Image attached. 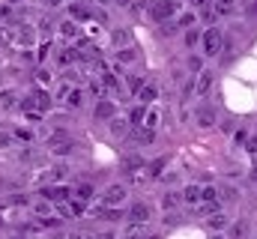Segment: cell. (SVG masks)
<instances>
[{
  "label": "cell",
  "instance_id": "7dc6e473",
  "mask_svg": "<svg viewBox=\"0 0 257 239\" xmlns=\"http://www.w3.org/2000/svg\"><path fill=\"white\" fill-rule=\"evenodd\" d=\"M42 3H48V6H57V3H60V0H42Z\"/></svg>",
  "mask_w": 257,
  "mask_h": 239
},
{
  "label": "cell",
  "instance_id": "9c48e42d",
  "mask_svg": "<svg viewBox=\"0 0 257 239\" xmlns=\"http://www.w3.org/2000/svg\"><path fill=\"white\" fill-rule=\"evenodd\" d=\"M114 111H117V108H114V102H108V99H99L93 114H96V120H114Z\"/></svg>",
  "mask_w": 257,
  "mask_h": 239
},
{
  "label": "cell",
  "instance_id": "6da1fadb",
  "mask_svg": "<svg viewBox=\"0 0 257 239\" xmlns=\"http://www.w3.org/2000/svg\"><path fill=\"white\" fill-rule=\"evenodd\" d=\"M180 15V6L177 0H150V18L159 21V24H168Z\"/></svg>",
  "mask_w": 257,
  "mask_h": 239
},
{
  "label": "cell",
  "instance_id": "5bb4252c",
  "mask_svg": "<svg viewBox=\"0 0 257 239\" xmlns=\"http://www.w3.org/2000/svg\"><path fill=\"white\" fill-rule=\"evenodd\" d=\"M245 236H248V221H242V218L233 221L230 224V239H245Z\"/></svg>",
  "mask_w": 257,
  "mask_h": 239
},
{
  "label": "cell",
  "instance_id": "bcb514c9",
  "mask_svg": "<svg viewBox=\"0 0 257 239\" xmlns=\"http://www.w3.org/2000/svg\"><path fill=\"white\" fill-rule=\"evenodd\" d=\"M66 239H84V236H81V233H69Z\"/></svg>",
  "mask_w": 257,
  "mask_h": 239
},
{
  "label": "cell",
  "instance_id": "f6af8a7d",
  "mask_svg": "<svg viewBox=\"0 0 257 239\" xmlns=\"http://www.w3.org/2000/svg\"><path fill=\"white\" fill-rule=\"evenodd\" d=\"M114 3H117V6H128V3H132V0H114Z\"/></svg>",
  "mask_w": 257,
  "mask_h": 239
},
{
  "label": "cell",
  "instance_id": "277c9868",
  "mask_svg": "<svg viewBox=\"0 0 257 239\" xmlns=\"http://www.w3.org/2000/svg\"><path fill=\"white\" fill-rule=\"evenodd\" d=\"M48 150H51L54 156H69V153L75 150V144L66 138V132H57L54 138H48Z\"/></svg>",
  "mask_w": 257,
  "mask_h": 239
},
{
  "label": "cell",
  "instance_id": "e575fe53",
  "mask_svg": "<svg viewBox=\"0 0 257 239\" xmlns=\"http://www.w3.org/2000/svg\"><path fill=\"white\" fill-rule=\"evenodd\" d=\"M0 105H3V108H12V105H15V96H12V93H0Z\"/></svg>",
  "mask_w": 257,
  "mask_h": 239
},
{
  "label": "cell",
  "instance_id": "7a4b0ae2",
  "mask_svg": "<svg viewBox=\"0 0 257 239\" xmlns=\"http://www.w3.org/2000/svg\"><path fill=\"white\" fill-rule=\"evenodd\" d=\"M200 45H203V54H206V57H218L221 48H224V33H221L218 27H209V30H203Z\"/></svg>",
  "mask_w": 257,
  "mask_h": 239
},
{
  "label": "cell",
  "instance_id": "8d00e7d4",
  "mask_svg": "<svg viewBox=\"0 0 257 239\" xmlns=\"http://www.w3.org/2000/svg\"><path fill=\"white\" fill-rule=\"evenodd\" d=\"M192 3H194V9L200 12V9H209V6H212L215 0H192Z\"/></svg>",
  "mask_w": 257,
  "mask_h": 239
},
{
  "label": "cell",
  "instance_id": "4fadbf2b",
  "mask_svg": "<svg viewBox=\"0 0 257 239\" xmlns=\"http://www.w3.org/2000/svg\"><path fill=\"white\" fill-rule=\"evenodd\" d=\"M197 126H203V129L215 126V111H212V108H200V111H197Z\"/></svg>",
  "mask_w": 257,
  "mask_h": 239
},
{
  "label": "cell",
  "instance_id": "ee69618b",
  "mask_svg": "<svg viewBox=\"0 0 257 239\" xmlns=\"http://www.w3.org/2000/svg\"><path fill=\"white\" fill-rule=\"evenodd\" d=\"M9 18V6H0V21H6Z\"/></svg>",
  "mask_w": 257,
  "mask_h": 239
},
{
  "label": "cell",
  "instance_id": "d590c367",
  "mask_svg": "<svg viewBox=\"0 0 257 239\" xmlns=\"http://www.w3.org/2000/svg\"><path fill=\"white\" fill-rule=\"evenodd\" d=\"M9 42H12V30L0 27V45H9Z\"/></svg>",
  "mask_w": 257,
  "mask_h": 239
},
{
  "label": "cell",
  "instance_id": "f907efd6",
  "mask_svg": "<svg viewBox=\"0 0 257 239\" xmlns=\"http://www.w3.org/2000/svg\"><path fill=\"white\" fill-rule=\"evenodd\" d=\"M254 177H257V168H254Z\"/></svg>",
  "mask_w": 257,
  "mask_h": 239
},
{
  "label": "cell",
  "instance_id": "ab89813d",
  "mask_svg": "<svg viewBox=\"0 0 257 239\" xmlns=\"http://www.w3.org/2000/svg\"><path fill=\"white\" fill-rule=\"evenodd\" d=\"M156 123H159V114H156V111H150V114H147V129H153Z\"/></svg>",
  "mask_w": 257,
  "mask_h": 239
},
{
  "label": "cell",
  "instance_id": "f5cc1de1",
  "mask_svg": "<svg viewBox=\"0 0 257 239\" xmlns=\"http://www.w3.org/2000/svg\"><path fill=\"white\" fill-rule=\"evenodd\" d=\"M81 3H87V0H81Z\"/></svg>",
  "mask_w": 257,
  "mask_h": 239
},
{
  "label": "cell",
  "instance_id": "603a6c76",
  "mask_svg": "<svg viewBox=\"0 0 257 239\" xmlns=\"http://www.w3.org/2000/svg\"><path fill=\"white\" fill-rule=\"evenodd\" d=\"M138 60V51L135 48H120L117 51V63H135Z\"/></svg>",
  "mask_w": 257,
  "mask_h": 239
},
{
  "label": "cell",
  "instance_id": "f546056e",
  "mask_svg": "<svg viewBox=\"0 0 257 239\" xmlns=\"http://www.w3.org/2000/svg\"><path fill=\"white\" fill-rule=\"evenodd\" d=\"M203 200H206V203H218V188L203 185Z\"/></svg>",
  "mask_w": 257,
  "mask_h": 239
},
{
  "label": "cell",
  "instance_id": "7bdbcfd3",
  "mask_svg": "<svg viewBox=\"0 0 257 239\" xmlns=\"http://www.w3.org/2000/svg\"><path fill=\"white\" fill-rule=\"evenodd\" d=\"M36 212H39V215H48V212H51V206H48V203H39V206H36Z\"/></svg>",
  "mask_w": 257,
  "mask_h": 239
},
{
  "label": "cell",
  "instance_id": "d4e9b609",
  "mask_svg": "<svg viewBox=\"0 0 257 239\" xmlns=\"http://www.w3.org/2000/svg\"><path fill=\"white\" fill-rule=\"evenodd\" d=\"M200 39H203V33H200V30H194V27H189V30H186V36H183V42H186L189 48H192V45H197Z\"/></svg>",
  "mask_w": 257,
  "mask_h": 239
},
{
  "label": "cell",
  "instance_id": "836d02e7",
  "mask_svg": "<svg viewBox=\"0 0 257 239\" xmlns=\"http://www.w3.org/2000/svg\"><path fill=\"white\" fill-rule=\"evenodd\" d=\"M15 138L27 144V141H33V132H30V129H15Z\"/></svg>",
  "mask_w": 257,
  "mask_h": 239
},
{
  "label": "cell",
  "instance_id": "816d5d0a",
  "mask_svg": "<svg viewBox=\"0 0 257 239\" xmlns=\"http://www.w3.org/2000/svg\"><path fill=\"white\" fill-rule=\"evenodd\" d=\"M0 224H3V218H0Z\"/></svg>",
  "mask_w": 257,
  "mask_h": 239
},
{
  "label": "cell",
  "instance_id": "9a60e30c",
  "mask_svg": "<svg viewBox=\"0 0 257 239\" xmlns=\"http://www.w3.org/2000/svg\"><path fill=\"white\" fill-rule=\"evenodd\" d=\"M147 114H150V111H147L144 105H135V108L128 111V123H132V126H141V123H144V117H147Z\"/></svg>",
  "mask_w": 257,
  "mask_h": 239
},
{
  "label": "cell",
  "instance_id": "44dd1931",
  "mask_svg": "<svg viewBox=\"0 0 257 239\" xmlns=\"http://www.w3.org/2000/svg\"><path fill=\"white\" fill-rule=\"evenodd\" d=\"M128 126H132V123H126V120H111V135L123 138V135L128 132Z\"/></svg>",
  "mask_w": 257,
  "mask_h": 239
},
{
  "label": "cell",
  "instance_id": "cb8c5ba5",
  "mask_svg": "<svg viewBox=\"0 0 257 239\" xmlns=\"http://www.w3.org/2000/svg\"><path fill=\"white\" fill-rule=\"evenodd\" d=\"M156 96H159V90L156 87H141V93H138V99L147 105V102H156Z\"/></svg>",
  "mask_w": 257,
  "mask_h": 239
},
{
  "label": "cell",
  "instance_id": "c3c4849f",
  "mask_svg": "<svg viewBox=\"0 0 257 239\" xmlns=\"http://www.w3.org/2000/svg\"><path fill=\"white\" fill-rule=\"evenodd\" d=\"M123 239H138V236H123Z\"/></svg>",
  "mask_w": 257,
  "mask_h": 239
},
{
  "label": "cell",
  "instance_id": "2e32d148",
  "mask_svg": "<svg viewBox=\"0 0 257 239\" xmlns=\"http://www.w3.org/2000/svg\"><path fill=\"white\" fill-rule=\"evenodd\" d=\"M180 200H183V194H177V191H168V194L162 197V206H165V209H177V206H180Z\"/></svg>",
  "mask_w": 257,
  "mask_h": 239
},
{
  "label": "cell",
  "instance_id": "3957f363",
  "mask_svg": "<svg viewBox=\"0 0 257 239\" xmlns=\"http://www.w3.org/2000/svg\"><path fill=\"white\" fill-rule=\"evenodd\" d=\"M69 18H72V21H90V18L105 21V12H102V9H90L87 3L75 0V3H69Z\"/></svg>",
  "mask_w": 257,
  "mask_h": 239
},
{
  "label": "cell",
  "instance_id": "83f0119b",
  "mask_svg": "<svg viewBox=\"0 0 257 239\" xmlns=\"http://www.w3.org/2000/svg\"><path fill=\"white\" fill-rule=\"evenodd\" d=\"M81 102H84V93H81V90H72V93H69V99H66V105H69V108H81Z\"/></svg>",
  "mask_w": 257,
  "mask_h": 239
},
{
  "label": "cell",
  "instance_id": "484cf974",
  "mask_svg": "<svg viewBox=\"0 0 257 239\" xmlns=\"http://www.w3.org/2000/svg\"><path fill=\"white\" fill-rule=\"evenodd\" d=\"M114 45H117V51L128 48V30H114Z\"/></svg>",
  "mask_w": 257,
  "mask_h": 239
},
{
  "label": "cell",
  "instance_id": "d6986e66",
  "mask_svg": "<svg viewBox=\"0 0 257 239\" xmlns=\"http://www.w3.org/2000/svg\"><path fill=\"white\" fill-rule=\"evenodd\" d=\"M135 141H138V144H153V141H156V132H153V129H138V132H135Z\"/></svg>",
  "mask_w": 257,
  "mask_h": 239
},
{
  "label": "cell",
  "instance_id": "4316f807",
  "mask_svg": "<svg viewBox=\"0 0 257 239\" xmlns=\"http://www.w3.org/2000/svg\"><path fill=\"white\" fill-rule=\"evenodd\" d=\"M33 96H36V102H39V108H42V111H48V108H51V96H48L45 90H36Z\"/></svg>",
  "mask_w": 257,
  "mask_h": 239
},
{
  "label": "cell",
  "instance_id": "f1b7e54d",
  "mask_svg": "<svg viewBox=\"0 0 257 239\" xmlns=\"http://www.w3.org/2000/svg\"><path fill=\"white\" fill-rule=\"evenodd\" d=\"M105 90H108L105 81H93V84H90V93H93L96 99H105Z\"/></svg>",
  "mask_w": 257,
  "mask_h": 239
},
{
  "label": "cell",
  "instance_id": "74e56055",
  "mask_svg": "<svg viewBox=\"0 0 257 239\" xmlns=\"http://www.w3.org/2000/svg\"><path fill=\"white\" fill-rule=\"evenodd\" d=\"M36 81H39V84H48V81H51V75H48L45 69H39V72H36Z\"/></svg>",
  "mask_w": 257,
  "mask_h": 239
},
{
  "label": "cell",
  "instance_id": "d6a6232c",
  "mask_svg": "<svg viewBox=\"0 0 257 239\" xmlns=\"http://www.w3.org/2000/svg\"><path fill=\"white\" fill-rule=\"evenodd\" d=\"M218 194H221V200H236V188H230V185L218 188Z\"/></svg>",
  "mask_w": 257,
  "mask_h": 239
},
{
  "label": "cell",
  "instance_id": "ffe728a7",
  "mask_svg": "<svg viewBox=\"0 0 257 239\" xmlns=\"http://www.w3.org/2000/svg\"><path fill=\"white\" fill-rule=\"evenodd\" d=\"M194 212L209 218V215H215V212H218V203H206V200H203V203H197V206H194Z\"/></svg>",
  "mask_w": 257,
  "mask_h": 239
},
{
  "label": "cell",
  "instance_id": "ac0fdd59",
  "mask_svg": "<svg viewBox=\"0 0 257 239\" xmlns=\"http://www.w3.org/2000/svg\"><path fill=\"white\" fill-rule=\"evenodd\" d=\"M66 174H69L66 165H54V168L48 171V182H60V179H66Z\"/></svg>",
  "mask_w": 257,
  "mask_h": 239
},
{
  "label": "cell",
  "instance_id": "b9f144b4",
  "mask_svg": "<svg viewBox=\"0 0 257 239\" xmlns=\"http://www.w3.org/2000/svg\"><path fill=\"white\" fill-rule=\"evenodd\" d=\"M245 150H248V153H257V135H254V138H248V141H245Z\"/></svg>",
  "mask_w": 257,
  "mask_h": 239
},
{
  "label": "cell",
  "instance_id": "30bf717a",
  "mask_svg": "<svg viewBox=\"0 0 257 239\" xmlns=\"http://www.w3.org/2000/svg\"><path fill=\"white\" fill-rule=\"evenodd\" d=\"M192 24H194V12H180L171 24H165V30H177V27H186V30H189Z\"/></svg>",
  "mask_w": 257,
  "mask_h": 239
},
{
  "label": "cell",
  "instance_id": "4dcf8cb0",
  "mask_svg": "<svg viewBox=\"0 0 257 239\" xmlns=\"http://www.w3.org/2000/svg\"><path fill=\"white\" fill-rule=\"evenodd\" d=\"M75 194H78V200H90L93 197V185H78Z\"/></svg>",
  "mask_w": 257,
  "mask_h": 239
},
{
  "label": "cell",
  "instance_id": "681fc988",
  "mask_svg": "<svg viewBox=\"0 0 257 239\" xmlns=\"http://www.w3.org/2000/svg\"><path fill=\"white\" fill-rule=\"evenodd\" d=\"M212 239H221V236H212Z\"/></svg>",
  "mask_w": 257,
  "mask_h": 239
},
{
  "label": "cell",
  "instance_id": "1f68e13d",
  "mask_svg": "<svg viewBox=\"0 0 257 239\" xmlns=\"http://www.w3.org/2000/svg\"><path fill=\"white\" fill-rule=\"evenodd\" d=\"M200 63H203L200 57H189V72H192V75H200V72H203V66H200Z\"/></svg>",
  "mask_w": 257,
  "mask_h": 239
},
{
  "label": "cell",
  "instance_id": "ba28073f",
  "mask_svg": "<svg viewBox=\"0 0 257 239\" xmlns=\"http://www.w3.org/2000/svg\"><path fill=\"white\" fill-rule=\"evenodd\" d=\"M18 45H21V48H33V45H36V30H33L30 24L18 27Z\"/></svg>",
  "mask_w": 257,
  "mask_h": 239
},
{
  "label": "cell",
  "instance_id": "11a10c76",
  "mask_svg": "<svg viewBox=\"0 0 257 239\" xmlns=\"http://www.w3.org/2000/svg\"><path fill=\"white\" fill-rule=\"evenodd\" d=\"M254 239H257V236H254Z\"/></svg>",
  "mask_w": 257,
  "mask_h": 239
},
{
  "label": "cell",
  "instance_id": "e0dca14e",
  "mask_svg": "<svg viewBox=\"0 0 257 239\" xmlns=\"http://www.w3.org/2000/svg\"><path fill=\"white\" fill-rule=\"evenodd\" d=\"M206 224H209L212 230H221V227H227V215H224V212H215V215L206 218Z\"/></svg>",
  "mask_w": 257,
  "mask_h": 239
},
{
  "label": "cell",
  "instance_id": "5b68a950",
  "mask_svg": "<svg viewBox=\"0 0 257 239\" xmlns=\"http://www.w3.org/2000/svg\"><path fill=\"white\" fill-rule=\"evenodd\" d=\"M128 218H132L135 224H147V221L153 218V209H150L144 200H138V203H132V209H128Z\"/></svg>",
  "mask_w": 257,
  "mask_h": 239
},
{
  "label": "cell",
  "instance_id": "8fae6325",
  "mask_svg": "<svg viewBox=\"0 0 257 239\" xmlns=\"http://www.w3.org/2000/svg\"><path fill=\"white\" fill-rule=\"evenodd\" d=\"M42 197L45 200H66L69 197V188L66 185H48V188H42Z\"/></svg>",
  "mask_w": 257,
  "mask_h": 239
},
{
  "label": "cell",
  "instance_id": "f35d334b",
  "mask_svg": "<svg viewBox=\"0 0 257 239\" xmlns=\"http://www.w3.org/2000/svg\"><path fill=\"white\" fill-rule=\"evenodd\" d=\"M12 144V135H6V132H0V150H6Z\"/></svg>",
  "mask_w": 257,
  "mask_h": 239
},
{
  "label": "cell",
  "instance_id": "db71d44e",
  "mask_svg": "<svg viewBox=\"0 0 257 239\" xmlns=\"http://www.w3.org/2000/svg\"><path fill=\"white\" fill-rule=\"evenodd\" d=\"M230 3H233V0H230Z\"/></svg>",
  "mask_w": 257,
  "mask_h": 239
},
{
  "label": "cell",
  "instance_id": "8992f818",
  "mask_svg": "<svg viewBox=\"0 0 257 239\" xmlns=\"http://www.w3.org/2000/svg\"><path fill=\"white\" fill-rule=\"evenodd\" d=\"M212 81H215V75H212L209 69H203V72L197 75V84H194V96H206V93L212 90Z\"/></svg>",
  "mask_w": 257,
  "mask_h": 239
},
{
  "label": "cell",
  "instance_id": "60d3db41",
  "mask_svg": "<svg viewBox=\"0 0 257 239\" xmlns=\"http://www.w3.org/2000/svg\"><path fill=\"white\" fill-rule=\"evenodd\" d=\"M233 141H236V144H245V141H248V132H242V129H239V132L233 135Z\"/></svg>",
  "mask_w": 257,
  "mask_h": 239
},
{
  "label": "cell",
  "instance_id": "7c38bea8",
  "mask_svg": "<svg viewBox=\"0 0 257 239\" xmlns=\"http://www.w3.org/2000/svg\"><path fill=\"white\" fill-rule=\"evenodd\" d=\"M183 200H189L192 206H197V203H203V188H200V185H189V188L183 191Z\"/></svg>",
  "mask_w": 257,
  "mask_h": 239
},
{
  "label": "cell",
  "instance_id": "52a82bcc",
  "mask_svg": "<svg viewBox=\"0 0 257 239\" xmlns=\"http://www.w3.org/2000/svg\"><path fill=\"white\" fill-rule=\"evenodd\" d=\"M102 200H105L108 206H120V203L126 200V188H123V185H111V188L105 191V197H102Z\"/></svg>",
  "mask_w": 257,
  "mask_h": 239
},
{
  "label": "cell",
  "instance_id": "7402d4cb",
  "mask_svg": "<svg viewBox=\"0 0 257 239\" xmlns=\"http://www.w3.org/2000/svg\"><path fill=\"white\" fill-rule=\"evenodd\" d=\"M60 33H63L66 39H78V27H75V21H72V18L60 24Z\"/></svg>",
  "mask_w": 257,
  "mask_h": 239
}]
</instances>
